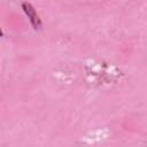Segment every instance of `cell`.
Returning <instances> with one entry per match:
<instances>
[{
    "mask_svg": "<svg viewBox=\"0 0 147 147\" xmlns=\"http://www.w3.org/2000/svg\"><path fill=\"white\" fill-rule=\"evenodd\" d=\"M5 34H3V31H2V29L0 28V37H3Z\"/></svg>",
    "mask_w": 147,
    "mask_h": 147,
    "instance_id": "obj_2",
    "label": "cell"
},
{
    "mask_svg": "<svg viewBox=\"0 0 147 147\" xmlns=\"http://www.w3.org/2000/svg\"><path fill=\"white\" fill-rule=\"evenodd\" d=\"M22 9L25 13V15L28 16L32 28L34 30H40L42 28V22H41L39 15L37 14L34 7L32 6V3H30V2H22Z\"/></svg>",
    "mask_w": 147,
    "mask_h": 147,
    "instance_id": "obj_1",
    "label": "cell"
}]
</instances>
